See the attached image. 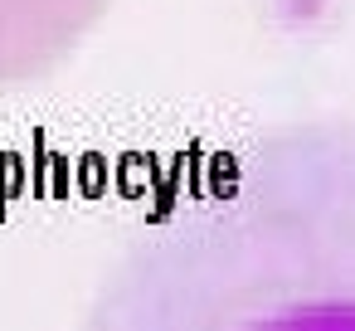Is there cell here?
<instances>
[{"label": "cell", "mask_w": 355, "mask_h": 331, "mask_svg": "<svg viewBox=\"0 0 355 331\" xmlns=\"http://www.w3.org/2000/svg\"><path fill=\"white\" fill-rule=\"evenodd\" d=\"M78 331H355V122H282L175 171Z\"/></svg>", "instance_id": "cell-1"}]
</instances>
